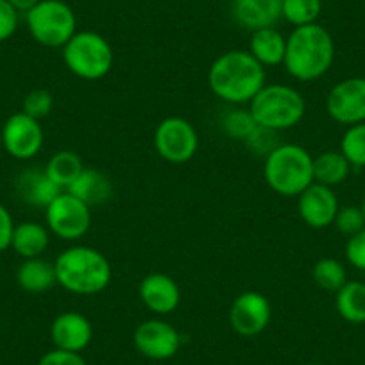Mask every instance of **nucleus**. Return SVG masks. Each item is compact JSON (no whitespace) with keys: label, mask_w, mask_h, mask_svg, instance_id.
<instances>
[{"label":"nucleus","mask_w":365,"mask_h":365,"mask_svg":"<svg viewBox=\"0 0 365 365\" xmlns=\"http://www.w3.org/2000/svg\"><path fill=\"white\" fill-rule=\"evenodd\" d=\"M208 84L224 103L233 106L247 104L265 86V66L249 51H227L210 66Z\"/></svg>","instance_id":"f257e3e1"},{"label":"nucleus","mask_w":365,"mask_h":365,"mask_svg":"<svg viewBox=\"0 0 365 365\" xmlns=\"http://www.w3.org/2000/svg\"><path fill=\"white\" fill-rule=\"evenodd\" d=\"M56 279L61 289L79 296H93L110 287L113 269L106 256L90 245H72L54 259Z\"/></svg>","instance_id":"f03ea898"},{"label":"nucleus","mask_w":365,"mask_h":365,"mask_svg":"<svg viewBox=\"0 0 365 365\" xmlns=\"http://www.w3.org/2000/svg\"><path fill=\"white\" fill-rule=\"evenodd\" d=\"M335 61V43L331 34L319 24L301 26L287 38L283 65L297 81L310 83L331 68Z\"/></svg>","instance_id":"7ed1b4c3"},{"label":"nucleus","mask_w":365,"mask_h":365,"mask_svg":"<svg viewBox=\"0 0 365 365\" xmlns=\"http://www.w3.org/2000/svg\"><path fill=\"white\" fill-rule=\"evenodd\" d=\"M263 178L276 194L297 197L314 182V158L304 147L282 143L265 158Z\"/></svg>","instance_id":"20e7f679"},{"label":"nucleus","mask_w":365,"mask_h":365,"mask_svg":"<svg viewBox=\"0 0 365 365\" xmlns=\"http://www.w3.org/2000/svg\"><path fill=\"white\" fill-rule=\"evenodd\" d=\"M256 124L272 131H287L303 120L307 104L303 96L287 84H265L249 103Z\"/></svg>","instance_id":"39448f33"},{"label":"nucleus","mask_w":365,"mask_h":365,"mask_svg":"<svg viewBox=\"0 0 365 365\" xmlns=\"http://www.w3.org/2000/svg\"><path fill=\"white\" fill-rule=\"evenodd\" d=\"M113 59L110 41L96 31L76 33L63 47V61L66 68L84 81L106 77L113 68Z\"/></svg>","instance_id":"423d86ee"},{"label":"nucleus","mask_w":365,"mask_h":365,"mask_svg":"<svg viewBox=\"0 0 365 365\" xmlns=\"http://www.w3.org/2000/svg\"><path fill=\"white\" fill-rule=\"evenodd\" d=\"M26 22L33 40L48 48H63L77 33L73 9L63 0H40L26 13Z\"/></svg>","instance_id":"0eeeda50"},{"label":"nucleus","mask_w":365,"mask_h":365,"mask_svg":"<svg viewBox=\"0 0 365 365\" xmlns=\"http://www.w3.org/2000/svg\"><path fill=\"white\" fill-rule=\"evenodd\" d=\"M45 222L61 240H79L91 226L90 206L65 190L45 208Z\"/></svg>","instance_id":"6e6552de"},{"label":"nucleus","mask_w":365,"mask_h":365,"mask_svg":"<svg viewBox=\"0 0 365 365\" xmlns=\"http://www.w3.org/2000/svg\"><path fill=\"white\" fill-rule=\"evenodd\" d=\"M154 147L168 163H187L197 154V131L187 118H163L154 131Z\"/></svg>","instance_id":"1a4fd4ad"},{"label":"nucleus","mask_w":365,"mask_h":365,"mask_svg":"<svg viewBox=\"0 0 365 365\" xmlns=\"http://www.w3.org/2000/svg\"><path fill=\"white\" fill-rule=\"evenodd\" d=\"M0 131H2V149H6V153L15 160H33L43 147L45 136L40 120L29 117L24 111L11 115Z\"/></svg>","instance_id":"9d476101"},{"label":"nucleus","mask_w":365,"mask_h":365,"mask_svg":"<svg viewBox=\"0 0 365 365\" xmlns=\"http://www.w3.org/2000/svg\"><path fill=\"white\" fill-rule=\"evenodd\" d=\"M133 344L142 356L149 360H170L181 347V335L170 322L163 319H149L136 326Z\"/></svg>","instance_id":"9b49d317"},{"label":"nucleus","mask_w":365,"mask_h":365,"mask_svg":"<svg viewBox=\"0 0 365 365\" xmlns=\"http://www.w3.org/2000/svg\"><path fill=\"white\" fill-rule=\"evenodd\" d=\"M326 111L347 128L365 122V77H349L336 83L326 97Z\"/></svg>","instance_id":"f8f14e48"},{"label":"nucleus","mask_w":365,"mask_h":365,"mask_svg":"<svg viewBox=\"0 0 365 365\" xmlns=\"http://www.w3.org/2000/svg\"><path fill=\"white\" fill-rule=\"evenodd\" d=\"M272 319L270 301L262 292L247 290L235 297L230 308V322L240 336H256L265 331Z\"/></svg>","instance_id":"ddd939ff"},{"label":"nucleus","mask_w":365,"mask_h":365,"mask_svg":"<svg viewBox=\"0 0 365 365\" xmlns=\"http://www.w3.org/2000/svg\"><path fill=\"white\" fill-rule=\"evenodd\" d=\"M339 208V199L333 188L319 182H312L307 190L297 195V212L301 220L312 230H324L331 226Z\"/></svg>","instance_id":"4468645a"},{"label":"nucleus","mask_w":365,"mask_h":365,"mask_svg":"<svg viewBox=\"0 0 365 365\" xmlns=\"http://www.w3.org/2000/svg\"><path fill=\"white\" fill-rule=\"evenodd\" d=\"M51 339L56 349L81 353L93 339L91 322L79 312H63L52 321Z\"/></svg>","instance_id":"2eb2a0df"},{"label":"nucleus","mask_w":365,"mask_h":365,"mask_svg":"<svg viewBox=\"0 0 365 365\" xmlns=\"http://www.w3.org/2000/svg\"><path fill=\"white\" fill-rule=\"evenodd\" d=\"M138 296L147 310L156 315H168L181 303V290L179 285L168 274L153 272L147 274L140 282Z\"/></svg>","instance_id":"dca6fc26"},{"label":"nucleus","mask_w":365,"mask_h":365,"mask_svg":"<svg viewBox=\"0 0 365 365\" xmlns=\"http://www.w3.org/2000/svg\"><path fill=\"white\" fill-rule=\"evenodd\" d=\"M231 13L235 22L251 33L276 27L283 19V0H233Z\"/></svg>","instance_id":"f3484780"},{"label":"nucleus","mask_w":365,"mask_h":365,"mask_svg":"<svg viewBox=\"0 0 365 365\" xmlns=\"http://www.w3.org/2000/svg\"><path fill=\"white\" fill-rule=\"evenodd\" d=\"M61 192V188L40 168H27L16 178V194L24 202L38 208H47Z\"/></svg>","instance_id":"a211bd4d"},{"label":"nucleus","mask_w":365,"mask_h":365,"mask_svg":"<svg viewBox=\"0 0 365 365\" xmlns=\"http://www.w3.org/2000/svg\"><path fill=\"white\" fill-rule=\"evenodd\" d=\"M66 192L76 195L79 201H83L84 205L91 208V206L106 205L113 197V185H111V179L104 172L97 170V168L84 167L79 178L70 185Z\"/></svg>","instance_id":"6ab92c4d"},{"label":"nucleus","mask_w":365,"mask_h":365,"mask_svg":"<svg viewBox=\"0 0 365 365\" xmlns=\"http://www.w3.org/2000/svg\"><path fill=\"white\" fill-rule=\"evenodd\" d=\"M249 52L262 66L283 65L287 52V38L276 27L252 31Z\"/></svg>","instance_id":"aec40b11"},{"label":"nucleus","mask_w":365,"mask_h":365,"mask_svg":"<svg viewBox=\"0 0 365 365\" xmlns=\"http://www.w3.org/2000/svg\"><path fill=\"white\" fill-rule=\"evenodd\" d=\"M48 242H51V231L47 226L34 220H26L15 226L11 247L24 259L40 258L47 251Z\"/></svg>","instance_id":"412c9836"},{"label":"nucleus","mask_w":365,"mask_h":365,"mask_svg":"<svg viewBox=\"0 0 365 365\" xmlns=\"http://www.w3.org/2000/svg\"><path fill=\"white\" fill-rule=\"evenodd\" d=\"M16 283L22 290L31 294H43L58 285L54 263L40 258L24 259L16 270Z\"/></svg>","instance_id":"4be33fe9"},{"label":"nucleus","mask_w":365,"mask_h":365,"mask_svg":"<svg viewBox=\"0 0 365 365\" xmlns=\"http://www.w3.org/2000/svg\"><path fill=\"white\" fill-rule=\"evenodd\" d=\"M351 168L340 150H326L314 158V182L333 188L346 181Z\"/></svg>","instance_id":"5701e85b"},{"label":"nucleus","mask_w":365,"mask_h":365,"mask_svg":"<svg viewBox=\"0 0 365 365\" xmlns=\"http://www.w3.org/2000/svg\"><path fill=\"white\" fill-rule=\"evenodd\" d=\"M335 308L340 317L351 324L365 322V283L347 282L335 292Z\"/></svg>","instance_id":"b1692460"},{"label":"nucleus","mask_w":365,"mask_h":365,"mask_svg":"<svg viewBox=\"0 0 365 365\" xmlns=\"http://www.w3.org/2000/svg\"><path fill=\"white\" fill-rule=\"evenodd\" d=\"M84 170V163L81 156L73 150H59L45 165V172L48 178L58 185L61 190H68L70 185L79 178Z\"/></svg>","instance_id":"393cba45"},{"label":"nucleus","mask_w":365,"mask_h":365,"mask_svg":"<svg viewBox=\"0 0 365 365\" xmlns=\"http://www.w3.org/2000/svg\"><path fill=\"white\" fill-rule=\"evenodd\" d=\"M315 285L328 292H339L347 283V272L344 263L335 258H321L312 269Z\"/></svg>","instance_id":"a878e982"},{"label":"nucleus","mask_w":365,"mask_h":365,"mask_svg":"<svg viewBox=\"0 0 365 365\" xmlns=\"http://www.w3.org/2000/svg\"><path fill=\"white\" fill-rule=\"evenodd\" d=\"M322 0H283V19L294 27L317 24Z\"/></svg>","instance_id":"bb28decb"},{"label":"nucleus","mask_w":365,"mask_h":365,"mask_svg":"<svg viewBox=\"0 0 365 365\" xmlns=\"http://www.w3.org/2000/svg\"><path fill=\"white\" fill-rule=\"evenodd\" d=\"M340 153L344 154L351 167H365V122L349 125L340 140Z\"/></svg>","instance_id":"cd10ccee"},{"label":"nucleus","mask_w":365,"mask_h":365,"mask_svg":"<svg viewBox=\"0 0 365 365\" xmlns=\"http://www.w3.org/2000/svg\"><path fill=\"white\" fill-rule=\"evenodd\" d=\"M222 131L226 133L230 138L233 140H242L244 142L249 135L256 129V120L251 115L249 110H242V108H235V110H230L222 117Z\"/></svg>","instance_id":"c85d7f7f"},{"label":"nucleus","mask_w":365,"mask_h":365,"mask_svg":"<svg viewBox=\"0 0 365 365\" xmlns=\"http://www.w3.org/2000/svg\"><path fill=\"white\" fill-rule=\"evenodd\" d=\"M52 106H54V97H52L51 91L43 90V88H36V90L29 91L24 97L22 111L29 117L36 118V120H41V118L48 117Z\"/></svg>","instance_id":"c756f323"},{"label":"nucleus","mask_w":365,"mask_h":365,"mask_svg":"<svg viewBox=\"0 0 365 365\" xmlns=\"http://www.w3.org/2000/svg\"><path fill=\"white\" fill-rule=\"evenodd\" d=\"M278 131H272V129L262 128V125H256L255 131L244 140V143L247 145V149L252 154H258V156L267 158L270 153L282 143L278 142Z\"/></svg>","instance_id":"7c9ffc66"},{"label":"nucleus","mask_w":365,"mask_h":365,"mask_svg":"<svg viewBox=\"0 0 365 365\" xmlns=\"http://www.w3.org/2000/svg\"><path fill=\"white\" fill-rule=\"evenodd\" d=\"M333 224L340 233H344L346 237H353L365 230V217L360 206H340Z\"/></svg>","instance_id":"2f4dec72"},{"label":"nucleus","mask_w":365,"mask_h":365,"mask_svg":"<svg viewBox=\"0 0 365 365\" xmlns=\"http://www.w3.org/2000/svg\"><path fill=\"white\" fill-rule=\"evenodd\" d=\"M19 29V11L8 0H0V41H6Z\"/></svg>","instance_id":"473e14b6"},{"label":"nucleus","mask_w":365,"mask_h":365,"mask_svg":"<svg viewBox=\"0 0 365 365\" xmlns=\"http://www.w3.org/2000/svg\"><path fill=\"white\" fill-rule=\"evenodd\" d=\"M346 258L354 269L365 270V230L349 237L346 244Z\"/></svg>","instance_id":"72a5a7b5"},{"label":"nucleus","mask_w":365,"mask_h":365,"mask_svg":"<svg viewBox=\"0 0 365 365\" xmlns=\"http://www.w3.org/2000/svg\"><path fill=\"white\" fill-rule=\"evenodd\" d=\"M38 365H88L81 353H70V351L63 349H52L47 354L41 356Z\"/></svg>","instance_id":"f704fd0d"},{"label":"nucleus","mask_w":365,"mask_h":365,"mask_svg":"<svg viewBox=\"0 0 365 365\" xmlns=\"http://www.w3.org/2000/svg\"><path fill=\"white\" fill-rule=\"evenodd\" d=\"M15 220L4 205H0V252L11 247L13 231H15Z\"/></svg>","instance_id":"c9c22d12"},{"label":"nucleus","mask_w":365,"mask_h":365,"mask_svg":"<svg viewBox=\"0 0 365 365\" xmlns=\"http://www.w3.org/2000/svg\"><path fill=\"white\" fill-rule=\"evenodd\" d=\"M9 4L16 9L19 13H27L29 9H33L34 6L40 2V0H8Z\"/></svg>","instance_id":"e433bc0d"},{"label":"nucleus","mask_w":365,"mask_h":365,"mask_svg":"<svg viewBox=\"0 0 365 365\" xmlns=\"http://www.w3.org/2000/svg\"><path fill=\"white\" fill-rule=\"evenodd\" d=\"M360 208H361V213H364V217H365V195H364V201H361Z\"/></svg>","instance_id":"4c0bfd02"},{"label":"nucleus","mask_w":365,"mask_h":365,"mask_svg":"<svg viewBox=\"0 0 365 365\" xmlns=\"http://www.w3.org/2000/svg\"><path fill=\"white\" fill-rule=\"evenodd\" d=\"M0 149H2V131H0Z\"/></svg>","instance_id":"58836bf2"},{"label":"nucleus","mask_w":365,"mask_h":365,"mask_svg":"<svg viewBox=\"0 0 365 365\" xmlns=\"http://www.w3.org/2000/svg\"><path fill=\"white\" fill-rule=\"evenodd\" d=\"M308 365H324V364H308Z\"/></svg>","instance_id":"ea45409f"}]
</instances>
